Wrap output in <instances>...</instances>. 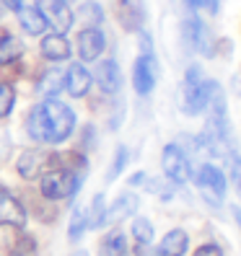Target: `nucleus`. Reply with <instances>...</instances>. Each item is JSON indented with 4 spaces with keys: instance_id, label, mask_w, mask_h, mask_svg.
Returning <instances> with one entry per match:
<instances>
[{
    "instance_id": "nucleus-1",
    "label": "nucleus",
    "mask_w": 241,
    "mask_h": 256,
    "mask_svg": "<svg viewBox=\"0 0 241 256\" xmlns=\"http://www.w3.org/2000/svg\"><path fill=\"white\" fill-rule=\"evenodd\" d=\"M75 130V112L57 98H44L29 112L26 132L39 145H60Z\"/></svg>"
},
{
    "instance_id": "nucleus-2",
    "label": "nucleus",
    "mask_w": 241,
    "mask_h": 256,
    "mask_svg": "<svg viewBox=\"0 0 241 256\" xmlns=\"http://www.w3.org/2000/svg\"><path fill=\"white\" fill-rule=\"evenodd\" d=\"M83 176H86L83 171L68 168V166H57V168H50L47 174L39 176V192L50 202L75 197V192L83 184Z\"/></svg>"
},
{
    "instance_id": "nucleus-3",
    "label": "nucleus",
    "mask_w": 241,
    "mask_h": 256,
    "mask_svg": "<svg viewBox=\"0 0 241 256\" xmlns=\"http://www.w3.org/2000/svg\"><path fill=\"white\" fill-rule=\"evenodd\" d=\"M213 88L215 83L207 80L202 70L197 65H192L184 75V96H182V106L189 116H197L207 109L210 104V96H213Z\"/></svg>"
},
{
    "instance_id": "nucleus-4",
    "label": "nucleus",
    "mask_w": 241,
    "mask_h": 256,
    "mask_svg": "<svg viewBox=\"0 0 241 256\" xmlns=\"http://www.w3.org/2000/svg\"><path fill=\"white\" fill-rule=\"evenodd\" d=\"M194 184H197L200 194L205 197L207 204L213 207H220L223 204V197H225V174L215 166H200L197 171H194Z\"/></svg>"
},
{
    "instance_id": "nucleus-5",
    "label": "nucleus",
    "mask_w": 241,
    "mask_h": 256,
    "mask_svg": "<svg viewBox=\"0 0 241 256\" xmlns=\"http://www.w3.org/2000/svg\"><path fill=\"white\" fill-rule=\"evenodd\" d=\"M63 166V153H47V150H26L19 158L16 168L21 178H39L42 174H47L50 168Z\"/></svg>"
},
{
    "instance_id": "nucleus-6",
    "label": "nucleus",
    "mask_w": 241,
    "mask_h": 256,
    "mask_svg": "<svg viewBox=\"0 0 241 256\" xmlns=\"http://www.w3.org/2000/svg\"><path fill=\"white\" fill-rule=\"evenodd\" d=\"M156 78H158V62H156L153 50H140L138 60L132 65V86L138 91V96H148L153 91Z\"/></svg>"
},
{
    "instance_id": "nucleus-7",
    "label": "nucleus",
    "mask_w": 241,
    "mask_h": 256,
    "mask_svg": "<svg viewBox=\"0 0 241 256\" xmlns=\"http://www.w3.org/2000/svg\"><path fill=\"white\" fill-rule=\"evenodd\" d=\"M161 166H163V174L171 184H184L192 178V168H189V158L182 148L176 142L166 145L161 153Z\"/></svg>"
},
{
    "instance_id": "nucleus-8",
    "label": "nucleus",
    "mask_w": 241,
    "mask_h": 256,
    "mask_svg": "<svg viewBox=\"0 0 241 256\" xmlns=\"http://www.w3.org/2000/svg\"><path fill=\"white\" fill-rule=\"evenodd\" d=\"M182 36H184V44L192 52H200L205 57L215 54V42H213V36H210L207 26L197 16H192V18H187L182 24Z\"/></svg>"
},
{
    "instance_id": "nucleus-9",
    "label": "nucleus",
    "mask_w": 241,
    "mask_h": 256,
    "mask_svg": "<svg viewBox=\"0 0 241 256\" xmlns=\"http://www.w3.org/2000/svg\"><path fill=\"white\" fill-rule=\"evenodd\" d=\"M37 8L44 16V21H47V26H52L60 34L70 32V26L75 24V16H73L68 0H37Z\"/></svg>"
},
{
    "instance_id": "nucleus-10",
    "label": "nucleus",
    "mask_w": 241,
    "mask_h": 256,
    "mask_svg": "<svg viewBox=\"0 0 241 256\" xmlns=\"http://www.w3.org/2000/svg\"><path fill=\"white\" fill-rule=\"evenodd\" d=\"M75 47H78V54L83 62H94V60L101 57L104 47H107V36L99 26H86L81 28L78 39H75Z\"/></svg>"
},
{
    "instance_id": "nucleus-11",
    "label": "nucleus",
    "mask_w": 241,
    "mask_h": 256,
    "mask_svg": "<svg viewBox=\"0 0 241 256\" xmlns=\"http://www.w3.org/2000/svg\"><path fill=\"white\" fill-rule=\"evenodd\" d=\"M24 228L26 225V207L16 200L11 189L0 186V228Z\"/></svg>"
},
{
    "instance_id": "nucleus-12",
    "label": "nucleus",
    "mask_w": 241,
    "mask_h": 256,
    "mask_svg": "<svg viewBox=\"0 0 241 256\" xmlns=\"http://www.w3.org/2000/svg\"><path fill=\"white\" fill-rule=\"evenodd\" d=\"M94 80L104 94L114 96V94H119V88H122V70H119V65L114 60H101L94 70Z\"/></svg>"
},
{
    "instance_id": "nucleus-13",
    "label": "nucleus",
    "mask_w": 241,
    "mask_h": 256,
    "mask_svg": "<svg viewBox=\"0 0 241 256\" xmlns=\"http://www.w3.org/2000/svg\"><path fill=\"white\" fill-rule=\"evenodd\" d=\"M91 72H88L81 62H70V68L65 70V91L73 98H83L91 91Z\"/></svg>"
},
{
    "instance_id": "nucleus-14",
    "label": "nucleus",
    "mask_w": 241,
    "mask_h": 256,
    "mask_svg": "<svg viewBox=\"0 0 241 256\" xmlns=\"http://www.w3.org/2000/svg\"><path fill=\"white\" fill-rule=\"evenodd\" d=\"M117 18L127 32H140L145 21L143 0H117Z\"/></svg>"
},
{
    "instance_id": "nucleus-15",
    "label": "nucleus",
    "mask_w": 241,
    "mask_h": 256,
    "mask_svg": "<svg viewBox=\"0 0 241 256\" xmlns=\"http://www.w3.org/2000/svg\"><path fill=\"white\" fill-rule=\"evenodd\" d=\"M138 197L135 194H119V197L112 202V207L104 212V225H112V222H122L127 218L135 215V210H138Z\"/></svg>"
},
{
    "instance_id": "nucleus-16",
    "label": "nucleus",
    "mask_w": 241,
    "mask_h": 256,
    "mask_svg": "<svg viewBox=\"0 0 241 256\" xmlns=\"http://www.w3.org/2000/svg\"><path fill=\"white\" fill-rule=\"evenodd\" d=\"M70 42L65 39V34H60V32H55V34H47L42 39V54L50 60V62H63V60H68L70 57Z\"/></svg>"
},
{
    "instance_id": "nucleus-17",
    "label": "nucleus",
    "mask_w": 241,
    "mask_h": 256,
    "mask_svg": "<svg viewBox=\"0 0 241 256\" xmlns=\"http://www.w3.org/2000/svg\"><path fill=\"white\" fill-rule=\"evenodd\" d=\"M16 16H19L21 28H24L29 36H39V34L47 32V21H44V16L39 13L37 6H21L16 10Z\"/></svg>"
},
{
    "instance_id": "nucleus-18",
    "label": "nucleus",
    "mask_w": 241,
    "mask_h": 256,
    "mask_svg": "<svg viewBox=\"0 0 241 256\" xmlns=\"http://www.w3.org/2000/svg\"><path fill=\"white\" fill-rule=\"evenodd\" d=\"M187 246H189V236L184 230L174 228V230H169L166 236H163V240L158 244L156 256H184Z\"/></svg>"
},
{
    "instance_id": "nucleus-19",
    "label": "nucleus",
    "mask_w": 241,
    "mask_h": 256,
    "mask_svg": "<svg viewBox=\"0 0 241 256\" xmlns=\"http://www.w3.org/2000/svg\"><path fill=\"white\" fill-rule=\"evenodd\" d=\"M65 88V72L63 70H47L39 78V83H37V91L44 96V98H55L60 91Z\"/></svg>"
},
{
    "instance_id": "nucleus-20",
    "label": "nucleus",
    "mask_w": 241,
    "mask_h": 256,
    "mask_svg": "<svg viewBox=\"0 0 241 256\" xmlns=\"http://www.w3.org/2000/svg\"><path fill=\"white\" fill-rule=\"evenodd\" d=\"M21 54H24V42L8 32H0V68L16 62Z\"/></svg>"
},
{
    "instance_id": "nucleus-21",
    "label": "nucleus",
    "mask_w": 241,
    "mask_h": 256,
    "mask_svg": "<svg viewBox=\"0 0 241 256\" xmlns=\"http://www.w3.org/2000/svg\"><path fill=\"white\" fill-rule=\"evenodd\" d=\"M127 254V236L122 230H112L101 238L99 256H125Z\"/></svg>"
},
{
    "instance_id": "nucleus-22",
    "label": "nucleus",
    "mask_w": 241,
    "mask_h": 256,
    "mask_svg": "<svg viewBox=\"0 0 241 256\" xmlns=\"http://www.w3.org/2000/svg\"><path fill=\"white\" fill-rule=\"evenodd\" d=\"M132 238L138 240V246L145 248L153 244V225H150L145 218H138V220H132Z\"/></svg>"
},
{
    "instance_id": "nucleus-23",
    "label": "nucleus",
    "mask_w": 241,
    "mask_h": 256,
    "mask_svg": "<svg viewBox=\"0 0 241 256\" xmlns=\"http://www.w3.org/2000/svg\"><path fill=\"white\" fill-rule=\"evenodd\" d=\"M104 212H107V204H104V194H96L91 207H88V212H86V222H88V228H101L104 225Z\"/></svg>"
},
{
    "instance_id": "nucleus-24",
    "label": "nucleus",
    "mask_w": 241,
    "mask_h": 256,
    "mask_svg": "<svg viewBox=\"0 0 241 256\" xmlns=\"http://www.w3.org/2000/svg\"><path fill=\"white\" fill-rule=\"evenodd\" d=\"M16 106V88L0 80V119H6Z\"/></svg>"
},
{
    "instance_id": "nucleus-25",
    "label": "nucleus",
    "mask_w": 241,
    "mask_h": 256,
    "mask_svg": "<svg viewBox=\"0 0 241 256\" xmlns=\"http://www.w3.org/2000/svg\"><path fill=\"white\" fill-rule=\"evenodd\" d=\"M8 256H37V240L32 236H19L11 244V254Z\"/></svg>"
},
{
    "instance_id": "nucleus-26",
    "label": "nucleus",
    "mask_w": 241,
    "mask_h": 256,
    "mask_svg": "<svg viewBox=\"0 0 241 256\" xmlns=\"http://www.w3.org/2000/svg\"><path fill=\"white\" fill-rule=\"evenodd\" d=\"M86 230H88L86 212H83V210H75L73 218H70V225H68V238H70V240H78Z\"/></svg>"
},
{
    "instance_id": "nucleus-27",
    "label": "nucleus",
    "mask_w": 241,
    "mask_h": 256,
    "mask_svg": "<svg viewBox=\"0 0 241 256\" xmlns=\"http://www.w3.org/2000/svg\"><path fill=\"white\" fill-rule=\"evenodd\" d=\"M81 18L88 24V26H99L104 21V10L99 3H83L81 6Z\"/></svg>"
},
{
    "instance_id": "nucleus-28",
    "label": "nucleus",
    "mask_w": 241,
    "mask_h": 256,
    "mask_svg": "<svg viewBox=\"0 0 241 256\" xmlns=\"http://www.w3.org/2000/svg\"><path fill=\"white\" fill-rule=\"evenodd\" d=\"M130 160V153H127V148H117V156H114V163L109 166V171H107V182H114V178L122 174V168L127 166Z\"/></svg>"
},
{
    "instance_id": "nucleus-29",
    "label": "nucleus",
    "mask_w": 241,
    "mask_h": 256,
    "mask_svg": "<svg viewBox=\"0 0 241 256\" xmlns=\"http://www.w3.org/2000/svg\"><path fill=\"white\" fill-rule=\"evenodd\" d=\"M194 256H223V248L218 244H205L194 251Z\"/></svg>"
},
{
    "instance_id": "nucleus-30",
    "label": "nucleus",
    "mask_w": 241,
    "mask_h": 256,
    "mask_svg": "<svg viewBox=\"0 0 241 256\" xmlns=\"http://www.w3.org/2000/svg\"><path fill=\"white\" fill-rule=\"evenodd\" d=\"M145 178H148V174H143V171L132 174V176H130V186H143V184H145Z\"/></svg>"
},
{
    "instance_id": "nucleus-31",
    "label": "nucleus",
    "mask_w": 241,
    "mask_h": 256,
    "mask_svg": "<svg viewBox=\"0 0 241 256\" xmlns=\"http://www.w3.org/2000/svg\"><path fill=\"white\" fill-rule=\"evenodd\" d=\"M0 3H3V6H6L8 10H13V13H16V10H19V8L24 6V0H0Z\"/></svg>"
},
{
    "instance_id": "nucleus-32",
    "label": "nucleus",
    "mask_w": 241,
    "mask_h": 256,
    "mask_svg": "<svg viewBox=\"0 0 241 256\" xmlns=\"http://www.w3.org/2000/svg\"><path fill=\"white\" fill-rule=\"evenodd\" d=\"M187 6H189L192 10H197V8H202V6H207V0H187Z\"/></svg>"
},
{
    "instance_id": "nucleus-33",
    "label": "nucleus",
    "mask_w": 241,
    "mask_h": 256,
    "mask_svg": "<svg viewBox=\"0 0 241 256\" xmlns=\"http://www.w3.org/2000/svg\"><path fill=\"white\" fill-rule=\"evenodd\" d=\"M233 218H236V222H238V228H241V207H233Z\"/></svg>"
},
{
    "instance_id": "nucleus-34",
    "label": "nucleus",
    "mask_w": 241,
    "mask_h": 256,
    "mask_svg": "<svg viewBox=\"0 0 241 256\" xmlns=\"http://www.w3.org/2000/svg\"><path fill=\"white\" fill-rule=\"evenodd\" d=\"M3 13H6V6H3V3H0V18H3Z\"/></svg>"
},
{
    "instance_id": "nucleus-35",
    "label": "nucleus",
    "mask_w": 241,
    "mask_h": 256,
    "mask_svg": "<svg viewBox=\"0 0 241 256\" xmlns=\"http://www.w3.org/2000/svg\"><path fill=\"white\" fill-rule=\"evenodd\" d=\"M75 256H86V254H75Z\"/></svg>"
},
{
    "instance_id": "nucleus-36",
    "label": "nucleus",
    "mask_w": 241,
    "mask_h": 256,
    "mask_svg": "<svg viewBox=\"0 0 241 256\" xmlns=\"http://www.w3.org/2000/svg\"><path fill=\"white\" fill-rule=\"evenodd\" d=\"M238 194H241V189H238Z\"/></svg>"
},
{
    "instance_id": "nucleus-37",
    "label": "nucleus",
    "mask_w": 241,
    "mask_h": 256,
    "mask_svg": "<svg viewBox=\"0 0 241 256\" xmlns=\"http://www.w3.org/2000/svg\"><path fill=\"white\" fill-rule=\"evenodd\" d=\"M68 3H70V0H68Z\"/></svg>"
}]
</instances>
